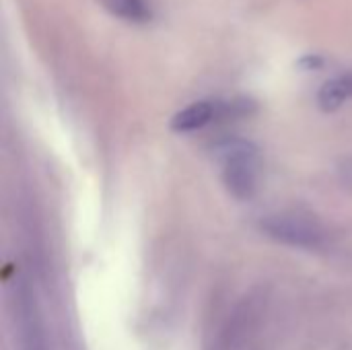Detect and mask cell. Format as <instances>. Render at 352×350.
I'll return each mask as SVG.
<instances>
[{
  "label": "cell",
  "mask_w": 352,
  "mask_h": 350,
  "mask_svg": "<svg viewBox=\"0 0 352 350\" xmlns=\"http://www.w3.org/2000/svg\"><path fill=\"white\" fill-rule=\"evenodd\" d=\"M352 97V72L326 80L318 93V103L324 111H336Z\"/></svg>",
  "instance_id": "5"
},
{
  "label": "cell",
  "mask_w": 352,
  "mask_h": 350,
  "mask_svg": "<svg viewBox=\"0 0 352 350\" xmlns=\"http://www.w3.org/2000/svg\"><path fill=\"white\" fill-rule=\"evenodd\" d=\"M219 155L223 159V179L227 190L239 200L252 198L258 186L256 146L245 140H229L219 149Z\"/></svg>",
  "instance_id": "1"
},
{
  "label": "cell",
  "mask_w": 352,
  "mask_h": 350,
  "mask_svg": "<svg viewBox=\"0 0 352 350\" xmlns=\"http://www.w3.org/2000/svg\"><path fill=\"white\" fill-rule=\"evenodd\" d=\"M101 6L132 25H148L155 19V8L148 0H99Z\"/></svg>",
  "instance_id": "4"
},
{
  "label": "cell",
  "mask_w": 352,
  "mask_h": 350,
  "mask_svg": "<svg viewBox=\"0 0 352 350\" xmlns=\"http://www.w3.org/2000/svg\"><path fill=\"white\" fill-rule=\"evenodd\" d=\"M225 111V105L219 103V101H210V99H204V101H196V103H190L188 107L179 109L173 118H171V130L175 132H196V130H202L206 124H210L219 113Z\"/></svg>",
  "instance_id": "3"
},
{
  "label": "cell",
  "mask_w": 352,
  "mask_h": 350,
  "mask_svg": "<svg viewBox=\"0 0 352 350\" xmlns=\"http://www.w3.org/2000/svg\"><path fill=\"white\" fill-rule=\"evenodd\" d=\"M262 229L272 239L293 248L316 250L324 243V229L320 227V223L303 215H272L262 223Z\"/></svg>",
  "instance_id": "2"
},
{
  "label": "cell",
  "mask_w": 352,
  "mask_h": 350,
  "mask_svg": "<svg viewBox=\"0 0 352 350\" xmlns=\"http://www.w3.org/2000/svg\"><path fill=\"white\" fill-rule=\"evenodd\" d=\"M340 179L344 182V186H349V188H352V157H349V159H344V163L340 165Z\"/></svg>",
  "instance_id": "6"
}]
</instances>
